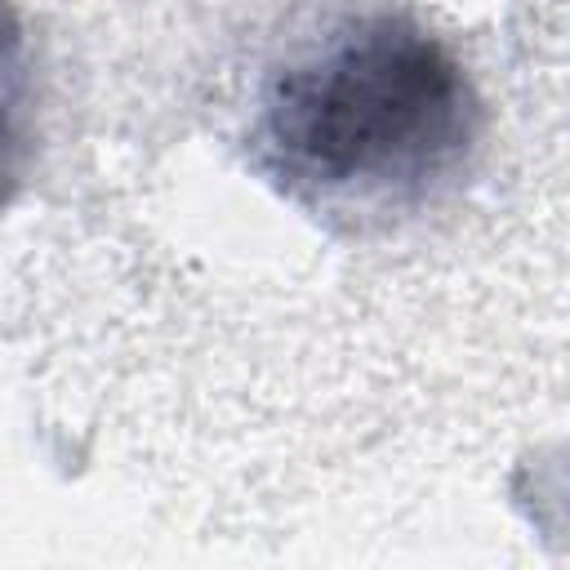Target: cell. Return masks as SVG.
I'll use <instances>...</instances> for the list:
<instances>
[{
    "label": "cell",
    "mask_w": 570,
    "mask_h": 570,
    "mask_svg": "<svg viewBox=\"0 0 570 570\" xmlns=\"http://www.w3.org/2000/svg\"><path fill=\"white\" fill-rule=\"evenodd\" d=\"M476 120L463 62L428 27L374 13L267 85L258 147L298 196H410L463 160Z\"/></svg>",
    "instance_id": "1"
},
{
    "label": "cell",
    "mask_w": 570,
    "mask_h": 570,
    "mask_svg": "<svg viewBox=\"0 0 570 570\" xmlns=\"http://www.w3.org/2000/svg\"><path fill=\"white\" fill-rule=\"evenodd\" d=\"M13 31L0 13V196L4 183L13 178V156H18V116H13Z\"/></svg>",
    "instance_id": "2"
}]
</instances>
